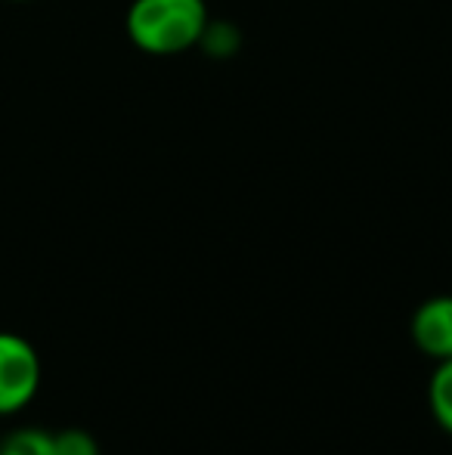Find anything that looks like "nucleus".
Listing matches in <instances>:
<instances>
[{
	"label": "nucleus",
	"instance_id": "obj_1",
	"mask_svg": "<svg viewBox=\"0 0 452 455\" xmlns=\"http://www.w3.org/2000/svg\"><path fill=\"white\" fill-rule=\"evenodd\" d=\"M208 22L205 0H133L124 28L146 56H177L199 47Z\"/></svg>",
	"mask_w": 452,
	"mask_h": 455
},
{
	"label": "nucleus",
	"instance_id": "obj_2",
	"mask_svg": "<svg viewBox=\"0 0 452 455\" xmlns=\"http://www.w3.org/2000/svg\"><path fill=\"white\" fill-rule=\"evenodd\" d=\"M41 356L28 338L0 331V415H16L37 396Z\"/></svg>",
	"mask_w": 452,
	"mask_h": 455
},
{
	"label": "nucleus",
	"instance_id": "obj_3",
	"mask_svg": "<svg viewBox=\"0 0 452 455\" xmlns=\"http://www.w3.org/2000/svg\"><path fill=\"white\" fill-rule=\"evenodd\" d=\"M412 341L434 363L452 360V294H437L412 313Z\"/></svg>",
	"mask_w": 452,
	"mask_h": 455
},
{
	"label": "nucleus",
	"instance_id": "obj_4",
	"mask_svg": "<svg viewBox=\"0 0 452 455\" xmlns=\"http://www.w3.org/2000/svg\"><path fill=\"white\" fill-rule=\"evenodd\" d=\"M428 406L437 427L452 437V360H440L428 381Z\"/></svg>",
	"mask_w": 452,
	"mask_h": 455
},
{
	"label": "nucleus",
	"instance_id": "obj_5",
	"mask_svg": "<svg viewBox=\"0 0 452 455\" xmlns=\"http://www.w3.org/2000/svg\"><path fill=\"white\" fill-rule=\"evenodd\" d=\"M0 455H59L56 434L44 427H16L0 440Z\"/></svg>",
	"mask_w": 452,
	"mask_h": 455
},
{
	"label": "nucleus",
	"instance_id": "obj_6",
	"mask_svg": "<svg viewBox=\"0 0 452 455\" xmlns=\"http://www.w3.org/2000/svg\"><path fill=\"white\" fill-rule=\"evenodd\" d=\"M56 434V452L59 455H103L99 452V443L91 431L84 427H62Z\"/></svg>",
	"mask_w": 452,
	"mask_h": 455
},
{
	"label": "nucleus",
	"instance_id": "obj_7",
	"mask_svg": "<svg viewBox=\"0 0 452 455\" xmlns=\"http://www.w3.org/2000/svg\"><path fill=\"white\" fill-rule=\"evenodd\" d=\"M202 47L211 56H233L239 50V35L226 22H208L205 35H202Z\"/></svg>",
	"mask_w": 452,
	"mask_h": 455
},
{
	"label": "nucleus",
	"instance_id": "obj_8",
	"mask_svg": "<svg viewBox=\"0 0 452 455\" xmlns=\"http://www.w3.org/2000/svg\"><path fill=\"white\" fill-rule=\"evenodd\" d=\"M10 4H28V0H10Z\"/></svg>",
	"mask_w": 452,
	"mask_h": 455
}]
</instances>
